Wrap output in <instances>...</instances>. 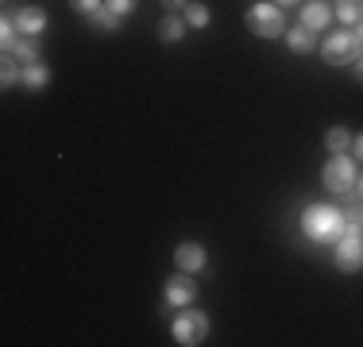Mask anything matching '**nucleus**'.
<instances>
[{"instance_id": "f257e3e1", "label": "nucleus", "mask_w": 363, "mask_h": 347, "mask_svg": "<svg viewBox=\"0 0 363 347\" xmlns=\"http://www.w3.org/2000/svg\"><path fill=\"white\" fill-rule=\"evenodd\" d=\"M344 228H348V220H344V208L336 205H309L301 212V232L313 243H336L344 236Z\"/></svg>"}, {"instance_id": "f03ea898", "label": "nucleus", "mask_w": 363, "mask_h": 347, "mask_svg": "<svg viewBox=\"0 0 363 347\" xmlns=\"http://www.w3.org/2000/svg\"><path fill=\"white\" fill-rule=\"evenodd\" d=\"M356 181H359L356 159H348V154H333V159L325 162V170H321V186L328 189V193L348 197L352 189H356Z\"/></svg>"}, {"instance_id": "7ed1b4c3", "label": "nucleus", "mask_w": 363, "mask_h": 347, "mask_svg": "<svg viewBox=\"0 0 363 347\" xmlns=\"http://www.w3.org/2000/svg\"><path fill=\"white\" fill-rule=\"evenodd\" d=\"M363 55L359 31H333L321 47V58L328 66H356V58Z\"/></svg>"}, {"instance_id": "20e7f679", "label": "nucleus", "mask_w": 363, "mask_h": 347, "mask_svg": "<svg viewBox=\"0 0 363 347\" xmlns=\"http://www.w3.org/2000/svg\"><path fill=\"white\" fill-rule=\"evenodd\" d=\"M170 336H174L182 347L201 343L205 336H209V317H205L201 309H186V312H178L174 324H170Z\"/></svg>"}, {"instance_id": "39448f33", "label": "nucleus", "mask_w": 363, "mask_h": 347, "mask_svg": "<svg viewBox=\"0 0 363 347\" xmlns=\"http://www.w3.org/2000/svg\"><path fill=\"white\" fill-rule=\"evenodd\" d=\"M247 31L259 35V39H279V35H286V20H282V8L252 4V8H247Z\"/></svg>"}, {"instance_id": "423d86ee", "label": "nucleus", "mask_w": 363, "mask_h": 347, "mask_svg": "<svg viewBox=\"0 0 363 347\" xmlns=\"http://www.w3.org/2000/svg\"><path fill=\"white\" fill-rule=\"evenodd\" d=\"M333 251H336V266H340L344 274L363 271V239L356 232H344V236L333 243Z\"/></svg>"}, {"instance_id": "0eeeda50", "label": "nucleus", "mask_w": 363, "mask_h": 347, "mask_svg": "<svg viewBox=\"0 0 363 347\" xmlns=\"http://www.w3.org/2000/svg\"><path fill=\"white\" fill-rule=\"evenodd\" d=\"M194 297H197V282H194V274H186V271L178 278H170L167 290H162L167 309H186V305H194Z\"/></svg>"}, {"instance_id": "6e6552de", "label": "nucleus", "mask_w": 363, "mask_h": 347, "mask_svg": "<svg viewBox=\"0 0 363 347\" xmlns=\"http://www.w3.org/2000/svg\"><path fill=\"white\" fill-rule=\"evenodd\" d=\"M174 263H178V271H186V274H201L205 271V247L201 243H178Z\"/></svg>"}, {"instance_id": "1a4fd4ad", "label": "nucleus", "mask_w": 363, "mask_h": 347, "mask_svg": "<svg viewBox=\"0 0 363 347\" xmlns=\"http://www.w3.org/2000/svg\"><path fill=\"white\" fill-rule=\"evenodd\" d=\"M328 23H333V8L325 4V0H309L306 8H301V28H309V31H325Z\"/></svg>"}, {"instance_id": "9d476101", "label": "nucleus", "mask_w": 363, "mask_h": 347, "mask_svg": "<svg viewBox=\"0 0 363 347\" xmlns=\"http://www.w3.org/2000/svg\"><path fill=\"white\" fill-rule=\"evenodd\" d=\"M12 20H16V28H20V35H39V31H47V12H43V8H35V4L20 8Z\"/></svg>"}, {"instance_id": "9b49d317", "label": "nucleus", "mask_w": 363, "mask_h": 347, "mask_svg": "<svg viewBox=\"0 0 363 347\" xmlns=\"http://www.w3.org/2000/svg\"><path fill=\"white\" fill-rule=\"evenodd\" d=\"M8 55H12L20 66H31V62H39V58H43V50H39L35 35H20V39H16V47L8 50Z\"/></svg>"}, {"instance_id": "f8f14e48", "label": "nucleus", "mask_w": 363, "mask_h": 347, "mask_svg": "<svg viewBox=\"0 0 363 347\" xmlns=\"http://www.w3.org/2000/svg\"><path fill=\"white\" fill-rule=\"evenodd\" d=\"M336 20L344 28H359L363 23V0H336Z\"/></svg>"}, {"instance_id": "ddd939ff", "label": "nucleus", "mask_w": 363, "mask_h": 347, "mask_svg": "<svg viewBox=\"0 0 363 347\" xmlns=\"http://www.w3.org/2000/svg\"><path fill=\"white\" fill-rule=\"evenodd\" d=\"M286 47L294 50V55H309V50H313V31L298 23L294 31H286Z\"/></svg>"}, {"instance_id": "4468645a", "label": "nucleus", "mask_w": 363, "mask_h": 347, "mask_svg": "<svg viewBox=\"0 0 363 347\" xmlns=\"http://www.w3.org/2000/svg\"><path fill=\"white\" fill-rule=\"evenodd\" d=\"M186 28H189L186 20H178V16H167V20L159 23V39H162V42H182V39H186Z\"/></svg>"}, {"instance_id": "2eb2a0df", "label": "nucleus", "mask_w": 363, "mask_h": 347, "mask_svg": "<svg viewBox=\"0 0 363 347\" xmlns=\"http://www.w3.org/2000/svg\"><path fill=\"white\" fill-rule=\"evenodd\" d=\"M120 20H124V16H116L108 4H105V8H97V12L89 16L93 31H120Z\"/></svg>"}, {"instance_id": "dca6fc26", "label": "nucleus", "mask_w": 363, "mask_h": 347, "mask_svg": "<svg viewBox=\"0 0 363 347\" xmlns=\"http://www.w3.org/2000/svg\"><path fill=\"white\" fill-rule=\"evenodd\" d=\"M20 81L28 85V89H43V85L50 81V69L43 66V62H31V66H23V74H20Z\"/></svg>"}, {"instance_id": "f3484780", "label": "nucleus", "mask_w": 363, "mask_h": 347, "mask_svg": "<svg viewBox=\"0 0 363 347\" xmlns=\"http://www.w3.org/2000/svg\"><path fill=\"white\" fill-rule=\"evenodd\" d=\"M325 147H328L333 154H348V151H352V135L344 132V127H333V132L325 135Z\"/></svg>"}, {"instance_id": "a211bd4d", "label": "nucleus", "mask_w": 363, "mask_h": 347, "mask_svg": "<svg viewBox=\"0 0 363 347\" xmlns=\"http://www.w3.org/2000/svg\"><path fill=\"white\" fill-rule=\"evenodd\" d=\"M209 20H213V16H209V8H205V4H194V0L186 4V23H189V28H209Z\"/></svg>"}, {"instance_id": "6ab92c4d", "label": "nucleus", "mask_w": 363, "mask_h": 347, "mask_svg": "<svg viewBox=\"0 0 363 347\" xmlns=\"http://www.w3.org/2000/svg\"><path fill=\"white\" fill-rule=\"evenodd\" d=\"M20 74H23V66H16V58L4 55V66H0V85H4V89H12V85L20 81Z\"/></svg>"}, {"instance_id": "aec40b11", "label": "nucleus", "mask_w": 363, "mask_h": 347, "mask_svg": "<svg viewBox=\"0 0 363 347\" xmlns=\"http://www.w3.org/2000/svg\"><path fill=\"white\" fill-rule=\"evenodd\" d=\"M16 39H20V28H16V20H8V16H4V23H0V42H4V55L16 47Z\"/></svg>"}, {"instance_id": "412c9836", "label": "nucleus", "mask_w": 363, "mask_h": 347, "mask_svg": "<svg viewBox=\"0 0 363 347\" xmlns=\"http://www.w3.org/2000/svg\"><path fill=\"white\" fill-rule=\"evenodd\" d=\"M74 4V12H82V16H93L97 8H105V0H70Z\"/></svg>"}, {"instance_id": "4be33fe9", "label": "nucleus", "mask_w": 363, "mask_h": 347, "mask_svg": "<svg viewBox=\"0 0 363 347\" xmlns=\"http://www.w3.org/2000/svg\"><path fill=\"white\" fill-rule=\"evenodd\" d=\"M105 4H108L116 16H128V12H135V4H140V0H105Z\"/></svg>"}, {"instance_id": "5701e85b", "label": "nucleus", "mask_w": 363, "mask_h": 347, "mask_svg": "<svg viewBox=\"0 0 363 347\" xmlns=\"http://www.w3.org/2000/svg\"><path fill=\"white\" fill-rule=\"evenodd\" d=\"M352 151H356V159H363V135L352 139Z\"/></svg>"}, {"instance_id": "b1692460", "label": "nucleus", "mask_w": 363, "mask_h": 347, "mask_svg": "<svg viewBox=\"0 0 363 347\" xmlns=\"http://www.w3.org/2000/svg\"><path fill=\"white\" fill-rule=\"evenodd\" d=\"M162 4H167V8H186L189 0H162Z\"/></svg>"}, {"instance_id": "393cba45", "label": "nucleus", "mask_w": 363, "mask_h": 347, "mask_svg": "<svg viewBox=\"0 0 363 347\" xmlns=\"http://www.w3.org/2000/svg\"><path fill=\"white\" fill-rule=\"evenodd\" d=\"M356 77H359V81H363V55L356 58Z\"/></svg>"}, {"instance_id": "a878e982", "label": "nucleus", "mask_w": 363, "mask_h": 347, "mask_svg": "<svg viewBox=\"0 0 363 347\" xmlns=\"http://www.w3.org/2000/svg\"><path fill=\"white\" fill-rule=\"evenodd\" d=\"M356 189H359V201H363V181H356Z\"/></svg>"}, {"instance_id": "bb28decb", "label": "nucleus", "mask_w": 363, "mask_h": 347, "mask_svg": "<svg viewBox=\"0 0 363 347\" xmlns=\"http://www.w3.org/2000/svg\"><path fill=\"white\" fill-rule=\"evenodd\" d=\"M279 4H298V0H279Z\"/></svg>"}, {"instance_id": "cd10ccee", "label": "nucleus", "mask_w": 363, "mask_h": 347, "mask_svg": "<svg viewBox=\"0 0 363 347\" xmlns=\"http://www.w3.org/2000/svg\"><path fill=\"white\" fill-rule=\"evenodd\" d=\"M359 42H363V23H359Z\"/></svg>"}, {"instance_id": "c85d7f7f", "label": "nucleus", "mask_w": 363, "mask_h": 347, "mask_svg": "<svg viewBox=\"0 0 363 347\" xmlns=\"http://www.w3.org/2000/svg\"><path fill=\"white\" fill-rule=\"evenodd\" d=\"M325 4H328V0H325Z\"/></svg>"}]
</instances>
